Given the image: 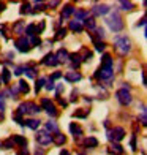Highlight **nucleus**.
I'll list each match as a JSON object with an SVG mask.
<instances>
[{
  "instance_id": "1",
  "label": "nucleus",
  "mask_w": 147,
  "mask_h": 155,
  "mask_svg": "<svg viewBox=\"0 0 147 155\" xmlns=\"http://www.w3.org/2000/svg\"><path fill=\"white\" fill-rule=\"evenodd\" d=\"M106 24L109 25V29L113 32H120L123 29V21H122V16L119 15L117 11H113L111 15L106 18Z\"/></svg>"
},
{
  "instance_id": "2",
  "label": "nucleus",
  "mask_w": 147,
  "mask_h": 155,
  "mask_svg": "<svg viewBox=\"0 0 147 155\" xmlns=\"http://www.w3.org/2000/svg\"><path fill=\"white\" fill-rule=\"evenodd\" d=\"M41 111V108L38 106V104H35L32 101H25V103H21L19 104V108H18V114H30V116H35V114H38V112Z\"/></svg>"
},
{
  "instance_id": "3",
  "label": "nucleus",
  "mask_w": 147,
  "mask_h": 155,
  "mask_svg": "<svg viewBox=\"0 0 147 155\" xmlns=\"http://www.w3.org/2000/svg\"><path fill=\"white\" fill-rule=\"evenodd\" d=\"M116 98H117V101L122 104V106H128V104L131 103L133 100V97H131V92L127 89V87H122V89H119L117 92H116Z\"/></svg>"
},
{
  "instance_id": "4",
  "label": "nucleus",
  "mask_w": 147,
  "mask_h": 155,
  "mask_svg": "<svg viewBox=\"0 0 147 155\" xmlns=\"http://www.w3.org/2000/svg\"><path fill=\"white\" fill-rule=\"evenodd\" d=\"M114 43H116V48H117L122 54L130 52V49H131V41H130L127 37H117V38L114 40Z\"/></svg>"
},
{
  "instance_id": "5",
  "label": "nucleus",
  "mask_w": 147,
  "mask_h": 155,
  "mask_svg": "<svg viewBox=\"0 0 147 155\" xmlns=\"http://www.w3.org/2000/svg\"><path fill=\"white\" fill-rule=\"evenodd\" d=\"M108 138L113 141V143H119V141H122L125 138V130L122 127H114L113 130L108 131Z\"/></svg>"
},
{
  "instance_id": "6",
  "label": "nucleus",
  "mask_w": 147,
  "mask_h": 155,
  "mask_svg": "<svg viewBox=\"0 0 147 155\" xmlns=\"http://www.w3.org/2000/svg\"><path fill=\"white\" fill-rule=\"evenodd\" d=\"M41 106L44 108V111H46L51 117H57L59 111H57V108H55V104L51 103V100H47V98H43V100H41Z\"/></svg>"
},
{
  "instance_id": "7",
  "label": "nucleus",
  "mask_w": 147,
  "mask_h": 155,
  "mask_svg": "<svg viewBox=\"0 0 147 155\" xmlns=\"http://www.w3.org/2000/svg\"><path fill=\"white\" fill-rule=\"evenodd\" d=\"M15 46L19 52H29L30 51V43H29V40H27V37H19L15 41Z\"/></svg>"
},
{
  "instance_id": "8",
  "label": "nucleus",
  "mask_w": 147,
  "mask_h": 155,
  "mask_svg": "<svg viewBox=\"0 0 147 155\" xmlns=\"http://www.w3.org/2000/svg\"><path fill=\"white\" fill-rule=\"evenodd\" d=\"M113 76H114V70L113 68H103V67H100L96 70V73H95L96 79H113Z\"/></svg>"
},
{
  "instance_id": "9",
  "label": "nucleus",
  "mask_w": 147,
  "mask_h": 155,
  "mask_svg": "<svg viewBox=\"0 0 147 155\" xmlns=\"http://www.w3.org/2000/svg\"><path fill=\"white\" fill-rule=\"evenodd\" d=\"M35 138H37V143H38L40 146H47V144H51V143H52V136L49 135L47 131H44V130L38 131Z\"/></svg>"
},
{
  "instance_id": "10",
  "label": "nucleus",
  "mask_w": 147,
  "mask_h": 155,
  "mask_svg": "<svg viewBox=\"0 0 147 155\" xmlns=\"http://www.w3.org/2000/svg\"><path fill=\"white\" fill-rule=\"evenodd\" d=\"M111 11V8L108 5H104V3H101V5H95L93 8H92V13L95 16H106L108 13Z\"/></svg>"
},
{
  "instance_id": "11",
  "label": "nucleus",
  "mask_w": 147,
  "mask_h": 155,
  "mask_svg": "<svg viewBox=\"0 0 147 155\" xmlns=\"http://www.w3.org/2000/svg\"><path fill=\"white\" fill-rule=\"evenodd\" d=\"M41 63H43V65H46V67H57V65H59V62H57V59H55V55H54L52 52L46 54L44 59L41 60Z\"/></svg>"
},
{
  "instance_id": "12",
  "label": "nucleus",
  "mask_w": 147,
  "mask_h": 155,
  "mask_svg": "<svg viewBox=\"0 0 147 155\" xmlns=\"http://www.w3.org/2000/svg\"><path fill=\"white\" fill-rule=\"evenodd\" d=\"M70 131H71V135H73V138L74 139H79V138H82V135H84V131H82V128L78 125V124H70Z\"/></svg>"
},
{
  "instance_id": "13",
  "label": "nucleus",
  "mask_w": 147,
  "mask_h": 155,
  "mask_svg": "<svg viewBox=\"0 0 147 155\" xmlns=\"http://www.w3.org/2000/svg\"><path fill=\"white\" fill-rule=\"evenodd\" d=\"M68 29L71 30V32H74V33H82L84 25H82V22H78V21H70Z\"/></svg>"
},
{
  "instance_id": "14",
  "label": "nucleus",
  "mask_w": 147,
  "mask_h": 155,
  "mask_svg": "<svg viewBox=\"0 0 147 155\" xmlns=\"http://www.w3.org/2000/svg\"><path fill=\"white\" fill-rule=\"evenodd\" d=\"M24 125L27 127V128H30V130H38L41 122L38 120V119H27V120H24Z\"/></svg>"
},
{
  "instance_id": "15",
  "label": "nucleus",
  "mask_w": 147,
  "mask_h": 155,
  "mask_svg": "<svg viewBox=\"0 0 147 155\" xmlns=\"http://www.w3.org/2000/svg\"><path fill=\"white\" fill-rule=\"evenodd\" d=\"M74 6L71 5V3H68V5H65L64 6V10H62V19H67V18H70L71 15H74Z\"/></svg>"
},
{
  "instance_id": "16",
  "label": "nucleus",
  "mask_w": 147,
  "mask_h": 155,
  "mask_svg": "<svg viewBox=\"0 0 147 155\" xmlns=\"http://www.w3.org/2000/svg\"><path fill=\"white\" fill-rule=\"evenodd\" d=\"M81 73H78V71H68L67 74H65V81H68V82H76V81H81Z\"/></svg>"
},
{
  "instance_id": "17",
  "label": "nucleus",
  "mask_w": 147,
  "mask_h": 155,
  "mask_svg": "<svg viewBox=\"0 0 147 155\" xmlns=\"http://www.w3.org/2000/svg\"><path fill=\"white\" fill-rule=\"evenodd\" d=\"M24 30H25V22H24V21H18L16 24H13V32H15V33H18V35L22 37Z\"/></svg>"
},
{
  "instance_id": "18",
  "label": "nucleus",
  "mask_w": 147,
  "mask_h": 155,
  "mask_svg": "<svg viewBox=\"0 0 147 155\" xmlns=\"http://www.w3.org/2000/svg\"><path fill=\"white\" fill-rule=\"evenodd\" d=\"M54 55H55V59H57V62H59V63L67 62V60H68V51H67V49H59L57 54H54Z\"/></svg>"
},
{
  "instance_id": "19",
  "label": "nucleus",
  "mask_w": 147,
  "mask_h": 155,
  "mask_svg": "<svg viewBox=\"0 0 147 155\" xmlns=\"http://www.w3.org/2000/svg\"><path fill=\"white\" fill-rule=\"evenodd\" d=\"M74 21H78V22H82V21H86L89 18V11L86 10H79V11H74Z\"/></svg>"
},
{
  "instance_id": "20",
  "label": "nucleus",
  "mask_w": 147,
  "mask_h": 155,
  "mask_svg": "<svg viewBox=\"0 0 147 155\" xmlns=\"http://www.w3.org/2000/svg\"><path fill=\"white\" fill-rule=\"evenodd\" d=\"M44 131H47V133H57L59 131V127H57V124H55V122L49 120V122L44 124Z\"/></svg>"
},
{
  "instance_id": "21",
  "label": "nucleus",
  "mask_w": 147,
  "mask_h": 155,
  "mask_svg": "<svg viewBox=\"0 0 147 155\" xmlns=\"http://www.w3.org/2000/svg\"><path fill=\"white\" fill-rule=\"evenodd\" d=\"M65 141H67V138L62 135V133H54V136H52V143H55L57 146H64L65 144Z\"/></svg>"
},
{
  "instance_id": "22",
  "label": "nucleus",
  "mask_w": 147,
  "mask_h": 155,
  "mask_svg": "<svg viewBox=\"0 0 147 155\" xmlns=\"http://www.w3.org/2000/svg\"><path fill=\"white\" fill-rule=\"evenodd\" d=\"M101 67L103 68H113V57L109 54H104L101 59Z\"/></svg>"
},
{
  "instance_id": "23",
  "label": "nucleus",
  "mask_w": 147,
  "mask_h": 155,
  "mask_svg": "<svg viewBox=\"0 0 147 155\" xmlns=\"http://www.w3.org/2000/svg\"><path fill=\"white\" fill-rule=\"evenodd\" d=\"M10 78H11V71H10L8 68H3L2 70V78H0L2 84H8L10 82Z\"/></svg>"
},
{
  "instance_id": "24",
  "label": "nucleus",
  "mask_w": 147,
  "mask_h": 155,
  "mask_svg": "<svg viewBox=\"0 0 147 155\" xmlns=\"http://www.w3.org/2000/svg\"><path fill=\"white\" fill-rule=\"evenodd\" d=\"M18 90L19 92H22V94H29V84H27L24 79H21L19 82H18Z\"/></svg>"
},
{
  "instance_id": "25",
  "label": "nucleus",
  "mask_w": 147,
  "mask_h": 155,
  "mask_svg": "<svg viewBox=\"0 0 147 155\" xmlns=\"http://www.w3.org/2000/svg\"><path fill=\"white\" fill-rule=\"evenodd\" d=\"M24 73H25V76L27 78H35L37 76V70H35V67H24Z\"/></svg>"
},
{
  "instance_id": "26",
  "label": "nucleus",
  "mask_w": 147,
  "mask_h": 155,
  "mask_svg": "<svg viewBox=\"0 0 147 155\" xmlns=\"http://www.w3.org/2000/svg\"><path fill=\"white\" fill-rule=\"evenodd\" d=\"M68 59L73 62L74 67H79V63H81V55L79 54H68Z\"/></svg>"
},
{
  "instance_id": "27",
  "label": "nucleus",
  "mask_w": 147,
  "mask_h": 155,
  "mask_svg": "<svg viewBox=\"0 0 147 155\" xmlns=\"http://www.w3.org/2000/svg\"><path fill=\"white\" fill-rule=\"evenodd\" d=\"M111 152H113V153H116V155H122V153H123V147H122L120 144L114 143L113 146H111Z\"/></svg>"
},
{
  "instance_id": "28",
  "label": "nucleus",
  "mask_w": 147,
  "mask_h": 155,
  "mask_svg": "<svg viewBox=\"0 0 147 155\" xmlns=\"http://www.w3.org/2000/svg\"><path fill=\"white\" fill-rule=\"evenodd\" d=\"M11 141H13V143H16L18 146H22V147L27 146V139L24 136H15V138H11Z\"/></svg>"
},
{
  "instance_id": "29",
  "label": "nucleus",
  "mask_w": 147,
  "mask_h": 155,
  "mask_svg": "<svg viewBox=\"0 0 147 155\" xmlns=\"http://www.w3.org/2000/svg\"><path fill=\"white\" fill-rule=\"evenodd\" d=\"M84 24H86V27H87V29H90V30H95L96 29V24H95V19L93 18H87L86 21H84Z\"/></svg>"
},
{
  "instance_id": "30",
  "label": "nucleus",
  "mask_w": 147,
  "mask_h": 155,
  "mask_svg": "<svg viewBox=\"0 0 147 155\" xmlns=\"http://www.w3.org/2000/svg\"><path fill=\"white\" fill-rule=\"evenodd\" d=\"M44 84H46V78H40V79L37 81V84H35V92L38 94L40 90L44 87Z\"/></svg>"
},
{
  "instance_id": "31",
  "label": "nucleus",
  "mask_w": 147,
  "mask_h": 155,
  "mask_svg": "<svg viewBox=\"0 0 147 155\" xmlns=\"http://www.w3.org/2000/svg\"><path fill=\"white\" fill-rule=\"evenodd\" d=\"M84 144H86V147H96L98 146V141L93 136H90V138L86 139V143H84Z\"/></svg>"
},
{
  "instance_id": "32",
  "label": "nucleus",
  "mask_w": 147,
  "mask_h": 155,
  "mask_svg": "<svg viewBox=\"0 0 147 155\" xmlns=\"http://www.w3.org/2000/svg\"><path fill=\"white\" fill-rule=\"evenodd\" d=\"M24 33L27 35V37H35V24L27 25V27H25V30H24Z\"/></svg>"
},
{
  "instance_id": "33",
  "label": "nucleus",
  "mask_w": 147,
  "mask_h": 155,
  "mask_svg": "<svg viewBox=\"0 0 147 155\" xmlns=\"http://www.w3.org/2000/svg\"><path fill=\"white\" fill-rule=\"evenodd\" d=\"M120 6H122V10L130 11V10H133V6H135V5H133L131 2H125V0H123V2H120Z\"/></svg>"
},
{
  "instance_id": "34",
  "label": "nucleus",
  "mask_w": 147,
  "mask_h": 155,
  "mask_svg": "<svg viewBox=\"0 0 147 155\" xmlns=\"http://www.w3.org/2000/svg\"><path fill=\"white\" fill-rule=\"evenodd\" d=\"M93 41H95V49H96L98 52L104 51V46H106V45H104L103 41H98V40H93Z\"/></svg>"
},
{
  "instance_id": "35",
  "label": "nucleus",
  "mask_w": 147,
  "mask_h": 155,
  "mask_svg": "<svg viewBox=\"0 0 147 155\" xmlns=\"http://www.w3.org/2000/svg\"><path fill=\"white\" fill-rule=\"evenodd\" d=\"M29 43H30V48H32V46H40V45H41V40L37 37V35H35V37H32V40L29 41Z\"/></svg>"
},
{
  "instance_id": "36",
  "label": "nucleus",
  "mask_w": 147,
  "mask_h": 155,
  "mask_svg": "<svg viewBox=\"0 0 147 155\" xmlns=\"http://www.w3.org/2000/svg\"><path fill=\"white\" fill-rule=\"evenodd\" d=\"M82 62H89L90 59H92V52L90 51H87V49H84V55H82Z\"/></svg>"
},
{
  "instance_id": "37",
  "label": "nucleus",
  "mask_w": 147,
  "mask_h": 155,
  "mask_svg": "<svg viewBox=\"0 0 147 155\" xmlns=\"http://www.w3.org/2000/svg\"><path fill=\"white\" fill-rule=\"evenodd\" d=\"M13 144H15V143H13V141H11V138H10V139H6V141H3V143L0 144V146H2L3 149H11V147H13Z\"/></svg>"
},
{
  "instance_id": "38",
  "label": "nucleus",
  "mask_w": 147,
  "mask_h": 155,
  "mask_svg": "<svg viewBox=\"0 0 147 155\" xmlns=\"http://www.w3.org/2000/svg\"><path fill=\"white\" fill-rule=\"evenodd\" d=\"M30 3H24L22 6H21V13H22V15H24V13H30Z\"/></svg>"
},
{
  "instance_id": "39",
  "label": "nucleus",
  "mask_w": 147,
  "mask_h": 155,
  "mask_svg": "<svg viewBox=\"0 0 147 155\" xmlns=\"http://www.w3.org/2000/svg\"><path fill=\"white\" fill-rule=\"evenodd\" d=\"M43 30H44V22L41 21V22H40V25H35V32H37V33H41ZM37 33H35V35H37Z\"/></svg>"
},
{
  "instance_id": "40",
  "label": "nucleus",
  "mask_w": 147,
  "mask_h": 155,
  "mask_svg": "<svg viewBox=\"0 0 147 155\" xmlns=\"http://www.w3.org/2000/svg\"><path fill=\"white\" fill-rule=\"evenodd\" d=\"M95 32H96V37H98V38H104V30H103V27H96Z\"/></svg>"
},
{
  "instance_id": "41",
  "label": "nucleus",
  "mask_w": 147,
  "mask_h": 155,
  "mask_svg": "<svg viewBox=\"0 0 147 155\" xmlns=\"http://www.w3.org/2000/svg\"><path fill=\"white\" fill-rule=\"evenodd\" d=\"M65 35H67V29H59L55 37H57V38H62V37H65Z\"/></svg>"
},
{
  "instance_id": "42",
  "label": "nucleus",
  "mask_w": 147,
  "mask_h": 155,
  "mask_svg": "<svg viewBox=\"0 0 147 155\" xmlns=\"http://www.w3.org/2000/svg\"><path fill=\"white\" fill-rule=\"evenodd\" d=\"M46 89H47V90H54V89H55V84H54V81L49 79V81H47V84H46Z\"/></svg>"
},
{
  "instance_id": "43",
  "label": "nucleus",
  "mask_w": 147,
  "mask_h": 155,
  "mask_svg": "<svg viewBox=\"0 0 147 155\" xmlns=\"http://www.w3.org/2000/svg\"><path fill=\"white\" fill-rule=\"evenodd\" d=\"M33 5L37 6L38 10H44V8H46V3H43V2H35Z\"/></svg>"
},
{
  "instance_id": "44",
  "label": "nucleus",
  "mask_w": 147,
  "mask_h": 155,
  "mask_svg": "<svg viewBox=\"0 0 147 155\" xmlns=\"http://www.w3.org/2000/svg\"><path fill=\"white\" fill-rule=\"evenodd\" d=\"M131 149H133V150H136V149H138V147H136V135H133V136H131Z\"/></svg>"
},
{
  "instance_id": "45",
  "label": "nucleus",
  "mask_w": 147,
  "mask_h": 155,
  "mask_svg": "<svg viewBox=\"0 0 147 155\" xmlns=\"http://www.w3.org/2000/svg\"><path fill=\"white\" fill-rule=\"evenodd\" d=\"M35 155H46V150L43 147H37V150H35Z\"/></svg>"
},
{
  "instance_id": "46",
  "label": "nucleus",
  "mask_w": 147,
  "mask_h": 155,
  "mask_svg": "<svg viewBox=\"0 0 147 155\" xmlns=\"http://www.w3.org/2000/svg\"><path fill=\"white\" fill-rule=\"evenodd\" d=\"M139 120H141V124H142V125H145V124H147V117H145V112H141V116H139Z\"/></svg>"
},
{
  "instance_id": "47",
  "label": "nucleus",
  "mask_w": 147,
  "mask_h": 155,
  "mask_svg": "<svg viewBox=\"0 0 147 155\" xmlns=\"http://www.w3.org/2000/svg\"><path fill=\"white\" fill-rule=\"evenodd\" d=\"M59 78H62V73H60V71H55V73H52V76H51V81L59 79Z\"/></svg>"
},
{
  "instance_id": "48",
  "label": "nucleus",
  "mask_w": 147,
  "mask_h": 155,
  "mask_svg": "<svg viewBox=\"0 0 147 155\" xmlns=\"http://www.w3.org/2000/svg\"><path fill=\"white\" fill-rule=\"evenodd\" d=\"M3 109H5V100H3V97L0 95V112H3Z\"/></svg>"
},
{
  "instance_id": "49",
  "label": "nucleus",
  "mask_w": 147,
  "mask_h": 155,
  "mask_svg": "<svg viewBox=\"0 0 147 155\" xmlns=\"http://www.w3.org/2000/svg\"><path fill=\"white\" fill-rule=\"evenodd\" d=\"M87 111H89V109H87ZM87 111H86V112H87ZM86 112H79V111H78V112H74V117H81V119H84V117L87 116Z\"/></svg>"
},
{
  "instance_id": "50",
  "label": "nucleus",
  "mask_w": 147,
  "mask_h": 155,
  "mask_svg": "<svg viewBox=\"0 0 147 155\" xmlns=\"http://www.w3.org/2000/svg\"><path fill=\"white\" fill-rule=\"evenodd\" d=\"M22 73H24V67H18V68L15 70V74H18V76L22 74Z\"/></svg>"
},
{
  "instance_id": "51",
  "label": "nucleus",
  "mask_w": 147,
  "mask_h": 155,
  "mask_svg": "<svg viewBox=\"0 0 147 155\" xmlns=\"http://www.w3.org/2000/svg\"><path fill=\"white\" fill-rule=\"evenodd\" d=\"M18 155H30V153H29V150H27L25 147H22V149H21V150L18 152Z\"/></svg>"
},
{
  "instance_id": "52",
  "label": "nucleus",
  "mask_w": 147,
  "mask_h": 155,
  "mask_svg": "<svg viewBox=\"0 0 147 155\" xmlns=\"http://www.w3.org/2000/svg\"><path fill=\"white\" fill-rule=\"evenodd\" d=\"M144 25H145V18H142V19L138 22V27H144Z\"/></svg>"
},
{
  "instance_id": "53",
  "label": "nucleus",
  "mask_w": 147,
  "mask_h": 155,
  "mask_svg": "<svg viewBox=\"0 0 147 155\" xmlns=\"http://www.w3.org/2000/svg\"><path fill=\"white\" fill-rule=\"evenodd\" d=\"M57 100H59V103L62 104V106H67V101H65V100H62L60 97H57Z\"/></svg>"
},
{
  "instance_id": "54",
  "label": "nucleus",
  "mask_w": 147,
  "mask_h": 155,
  "mask_svg": "<svg viewBox=\"0 0 147 155\" xmlns=\"http://www.w3.org/2000/svg\"><path fill=\"white\" fill-rule=\"evenodd\" d=\"M76 95H78V92H76V90H74V92L71 94V101H74L76 98H78V97H76Z\"/></svg>"
},
{
  "instance_id": "55",
  "label": "nucleus",
  "mask_w": 147,
  "mask_h": 155,
  "mask_svg": "<svg viewBox=\"0 0 147 155\" xmlns=\"http://www.w3.org/2000/svg\"><path fill=\"white\" fill-rule=\"evenodd\" d=\"M5 8H6V5H5L3 2H0V13H2V11H3Z\"/></svg>"
},
{
  "instance_id": "56",
  "label": "nucleus",
  "mask_w": 147,
  "mask_h": 155,
  "mask_svg": "<svg viewBox=\"0 0 147 155\" xmlns=\"http://www.w3.org/2000/svg\"><path fill=\"white\" fill-rule=\"evenodd\" d=\"M59 5V2H51V3H47L46 6H57Z\"/></svg>"
},
{
  "instance_id": "57",
  "label": "nucleus",
  "mask_w": 147,
  "mask_h": 155,
  "mask_svg": "<svg viewBox=\"0 0 147 155\" xmlns=\"http://www.w3.org/2000/svg\"><path fill=\"white\" fill-rule=\"evenodd\" d=\"M60 155H70V152H68V150H62Z\"/></svg>"
},
{
  "instance_id": "58",
  "label": "nucleus",
  "mask_w": 147,
  "mask_h": 155,
  "mask_svg": "<svg viewBox=\"0 0 147 155\" xmlns=\"http://www.w3.org/2000/svg\"><path fill=\"white\" fill-rule=\"evenodd\" d=\"M0 86H2V81H0Z\"/></svg>"
},
{
  "instance_id": "59",
  "label": "nucleus",
  "mask_w": 147,
  "mask_h": 155,
  "mask_svg": "<svg viewBox=\"0 0 147 155\" xmlns=\"http://www.w3.org/2000/svg\"><path fill=\"white\" fill-rule=\"evenodd\" d=\"M79 155H84V153H79Z\"/></svg>"
}]
</instances>
